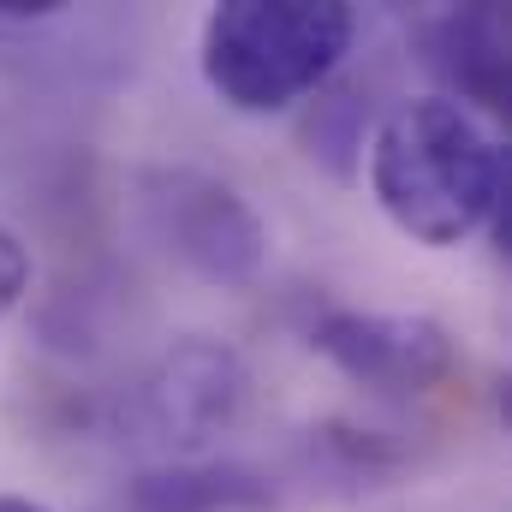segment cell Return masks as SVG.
<instances>
[{
	"label": "cell",
	"mask_w": 512,
	"mask_h": 512,
	"mask_svg": "<svg viewBox=\"0 0 512 512\" xmlns=\"http://www.w3.org/2000/svg\"><path fill=\"white\" fill-rule=\"evenodd\" d=\"M370 191L387 221L429 245L453 251L507 209V155L489 126L453 96L399 102L370 143Z\"/></svg>",
	"instance_id": "6da1fadb"
},
{
	"label": "cell",
	"mask_w": 512,
	"mask_h": 512,
	"mask_svg": "<svg viewBox=\"0 0 512 512\" xmlns=\"http://www.w3.org/2000/svg\"><path fill=\"white\" fill-rule=\"evenodd\" d=\"M352 30L346 0H227L203 24V78L233 114H280L334 78Z\"/></svg>",
	"instance_id": "7a4b0ae2"
},
{
	"label": "cell",
	"mask_w": 512,
	"mask_h": 512,
	"mask_svg": "<svg viewBox=\"0 0 512 512\" xmlns=\"http://www.w3.org/2000/svg\"><path fill=\"white\" fill-rule=\"evenodd\" d=\"M310 346L346 382L382 399H423L459 370L453 334L435 316H399V310H328L310 328Z\"/></svg>",
	"instance_id": "3957f363"
},
{
	"label": "cell",
	"mask_w": 512,
	"mask_h": 512,
	"mask_svg": "<svg viewBox=\"0 0 512 512\" xmlns=\"http://www.w3.org/2000/svg\"><path fill=\"white\" fill-rule=\"evenodd\" d=\"M161 233L173 239V251L185 256L203 280H221V286H251L268 262V233L251 215V203L221 185V179H203V173H173L161 179Z\"/></svg>",
	"instance_id": "277c9868"
},
{
	"label": "cell",
	"mask_w": 512,
	"mask_h": 512,
	"mask_svg": "<svg viewBox=\"0 0 512 512\" xmlns=\"http://www.w3.org/2000/svg\"><path fill=\"white\" fill-rule=\"evenodd\" d=\"M245 387H251V376H245L239 352H227L215 340H179L149 376V417L161 435L203 441L239 417Z\"/></svg>",
	"instance_id": "5b68a950"
},
{
	"label": "cell",
	"mask_w": 512,
	"mask_h": 512,
	"mask_svg": "<svg viewBox=\"0 0 512 512\" xmlns=\"http://www.w3.org/2000/svg\"><path fill=\"white\" fill-rule=\"evenodd\" d=\"M429 60L435 72L459 90V108L477 102L489 114L507 108V30H501V12L495 6H459V12H441L429 30Z\"/></svg>",
	"instance_id": "8992f818"
},
{
	"label": "cell",
	"mask_w": 512,
	"mask_h": 512,
	"mask_svg": "<svg viewBox=\"0 0 512 512\" xmlns=\"http://www.w3.org/2000/svg\"><path fill=\"white\" fill-rule=\"evenodd\" d=\"M143 512H245L268 507V483H256L245 465H185V471H155L137 483Z\"/></svg>",
	"instance_id": "52a82bcc"
},
{
	"label": "cell",
	"mask_w": 512,
	"mask_h": 512,
	"mask_svg": "<svg viewBox=\"0 0 512 512\" xmlns=\"http://www.w3.org/2000/svg\"><path fill=\"white\" fill-rule=\"evenodd\" d=\"M24 286H30V256H24V245H18V239L0 227V322L18 310Z\"/></svg>",
	"instance_id": "ba28073f"
},
{
	"label": "cell",
	"mask_w": 512,
	"mask_h": 512,
	"mask_svg": "<svg viewBox=\"0 0 512 512\" xmlns=\"http://www.w3.org/2000/svg\"><path fill=\"white\" fill-rule=\"evenodd\" d=\"M0 512H48L42 501H24V495H0Z\"/></svg>",
	"instance_id": "9c48e42d"
}]
</instances>
